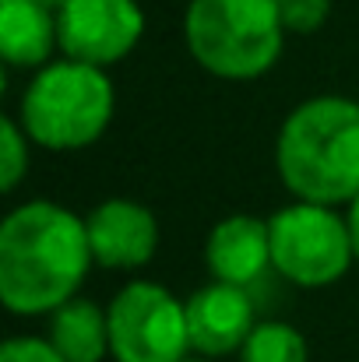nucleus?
<instances>
[{
  "label": "nucleus",
  "instance_id": "8",
  "mask_svg": "<svg viewBox=\"0 0 359 362\" xmlns=\"http://www.w3.org/2000/svg\"><path fill=\"white\" fill-rule=\"evenodd\" d=\"M253 327H257L253 299L239 285L212 281L187 299L190 352H198L205 359H222V356L239 352Z\"/></svg>",
  "mask_w": 359,
  "mask_h": 362
},
{
  "label": "nucleus",
  "instance_id": "6",
  "mask_svg": "<svg viewBox=\"0 0 359 362\" xmlns=\"http://www.w3.org/2000/svg\"><path fill=\"white\" fill-rule=\"evenodd\" d=\"M117 362H183L190 352L187 303L159 281H127L106 306Z\"/></svg>",
  "mask_w": 359,
  "mask_h": 362
},
{
  "label": "nucleus",
  "instance_id": "4",
  "mask_svg": "<svg viewBox=\"0 0 359 362\" xmlns=\"http://www.w3.org/2000/svg\"><path fill=\"white\" fill-rule=\"evenodd\" d=\"M113 106L117 95L106 71L78 60H57L28 81L21 95V127L39 148L81 151L106 134Z\"/></svg>",
  "mask_w": 359,
  "mask_h": 362
},
{
  "label": "nucleus",
  "instance_id": "9",
  "mask_svg": "<svg viewBox=\"0 0 359 362\" xmlns=\"http://www.w3.org/2000/svg\"><path fill=\"white\" fill-rule=\"evenodd\" d=\"M89 226V246L99 267L110 271H134L144 267L159 250V222L155 215L130 201V197H110L85 218Z\"/></svg>",
  "mask_w": 359,
  "mask_h": 362
},
{
  "label": "nucleus",
  "instance_id": "2",
  "mask_svg": "<svg viewBox=\"0 0 359 362\" xmlns=\"http://www.w3.org/2000/svg\"><path fill=\"white\" fill-rule=\"evenodd\" d=\"M275 165L296 201L353 204L359 197V103L342 95L300 103L278 130Z\"/></svg>",
  "mask_w": 359,
  "mask_h": 362
},
{
  "label": "nucleus",
  "instance_id": "5",
  "mask_svg": "<svg viewBox=\"0 0 359 362\" xmlns=\"http://www.w3.org/2000/svg\"><path fill=\"white\" fill-rule=\"evenodd\" d=\"M271 229V267L300 288L335 285L356 260L349 218L335 208L296 201L268 218Z\"/></svg>",
  "mask_w": 359,
  "mask_h": 362
},
{
  "label": "nucleus",
  "instance_id": "13",
  "mask_svg": "<svg viewBox=\"0 0 359 362\" xmlns=\"http://www.w3.org/2000/svg\"><path fill=\"white\" fill-rule=\"evenodd\" d=\"M310 359V349H307V338L292 327V324H282V320H261L246 345L239 349V362H307Z\"/></svg>",
  "mask_w": 359,
  "mask_h": 362
},
{
  "label": "nucleus",
  "instance_id": "16",
  "mask_svg": "<svg viewBox=\"0 0 359 362\" xmlns=\"http://www.w3.org/2000/svg\"><path fill=\"white\" fill-rule=\"evenodd\" d=\"M0 362H67L50 338H11L0 349Z\"/></svg>",
  "mask_w": 359,
  "mask_h": 362
},
{
  "label": "nucleus",
  "instance_id": "15",
  "mask_svg": "<svg viewBox=\"0 0 359 362\" xmlns=\"http://www.w3.org/2000/svg\"><path fill=\"white\" fill-rule=\"evenodd\" d=\"M275 4L282 28L296 35H314L331 14V0H275Z\"/></svg>",
  "mask_w": 359,
  "mask_h": 362
},
{
  "label": "nucleus",
  "instance_id": "1",
  "mask_svg": "<svg viewBox=\"0 0 359 362\" xmlns=\"http://www.w3.org/2000/svg\"><path fill=\"white\" fill-rule=\"evenodd\" d=\"M96 264L89 226L53 204L28 201L0 226V303L18 317L57 313Z\"/></svg>",
  "mask_w": 359,
  "mask_h": 362
},
{
  "label": "nucleus",
  "instance_id": "3",
  "mask_svg": "<svg viewBox=\"0 0 359 362\" xmlns=\"http://www.w3.org/2000/svg\"><path fill=\"white\" fill-rule=\"evenodd\" d=\"M183 39L208 74L250 81L278 64L285 28L275 0H190Z\"/></svg>",
  "mask_w": 359,
  "mask_h": 362
},
{
  "label": "nucleus",
  "instance_id": "19",
  "mask_svg": "<svg viewBox=\"0 0 359 362\" xmlns=\"http://www.w3.org/2000/svg\"><path fill=\"white\" fill-rule=\"evenodd\" d=\"M183 362H215V359H205V356H187Z\"/></svg>",
  "mask_w": 359,
  "mask_h": 362
},
{
  "label": "nucleus",
  "instance_id": "17",
  "mask_svg": "<svg viewBox=\"0 0 359 362\" xmlns=\"http://www.w3.org/2000/svg\"><path fill=\"white\" fill-rule=\"evenodd\" d=\"M349 233H353V250H356V264H359V197L349 204Z\"/></svg>",
  "mask_w": 359,
  "mask_h": 362
},
{
  "label": "nucleus",
  "instance_id": "12",
  "mask_svg": "<svg viewBox=\"0 0 359 362\" xmlns=\"http://www.w3.org/2000/svg\"><path fill=\"white\" fill-rule=\"evenodd\" d=\"M50 345L67 362H103L110 356V317L92 299H71L50 313Z\"/></svg>",
  "mask_w": 359,
  "mask_h": 362
},
{
  "label": "nucleus",
  "instance_id": "11",
  "mask_svg": "<svg viewBox=\"0 0 359 362\" xmlns=\"http://www.w3.org/2000/svg\"><path fill=\"white\" fill-rule=\"evenodd\" d=\"M60 46L57 14L39 0H0V57L18 71H42Z\"/></svg>",
  "mask_w": 359,
  "mask_h": 362
},
{
  "label": "nucleus",
  "instance_id": "14",
  "mask_svg": "<svg viewBox=\"0 0 359 362\" xmlns=\"http://www.w3.org/2000/svg\"><path fill=\"white\" fill-rule=\"evenodd\" d=\"M28 134L14 117L0 120V187L11 194L28 173Z\"/></svg>",
  "mask_w": 359,
  "mask_h": 362
},
{
  "label": "nucleus",
  "instance_id": "10",
  "mask_svg": "<svg viewBox=\"0 0 359 362\" xmlns=\"http://www.w3.org/2000/svg\"><path fill=\"white\" fill-rule=\"evenodd\" d=\"M205 257L215 281L250 288L271 267V229L253 215H229L212 229Z\"/></svg>",
  "mask_w": 359,
  "mask_h": 362
},
{
  "label": "nucleus",
  "instance_id": "7",
  "mask_svg": "<svg viewBox=\"0 0 359 362\" xmlns=\"http://www.w3.org/2000/svg\"><path fill=\"white\" fill-rule=\"evenodd\" d=\"M57 35L67 60L106 71L141 42L144 11L137 0H71L57 14Z\"/></svg>",
  "mask_w": 359,
  "mask_h": 362
},
{
  "label": "nucleus",
  "instance_id": "18",
  "mask_svg": "<svg viewBox=\"0 0 359 362\" xmlns=\"http://www.w3.org/2000/svg\"><path fill=\"white\" fill-rule=\"evenodd\" d=\"M39 4H42V7H50L53 14H60V11H64V7H67L71 0H39Z\"/></svg>",
  "mask_w": 359,
  "mask_h": 362
}]
</instances>
